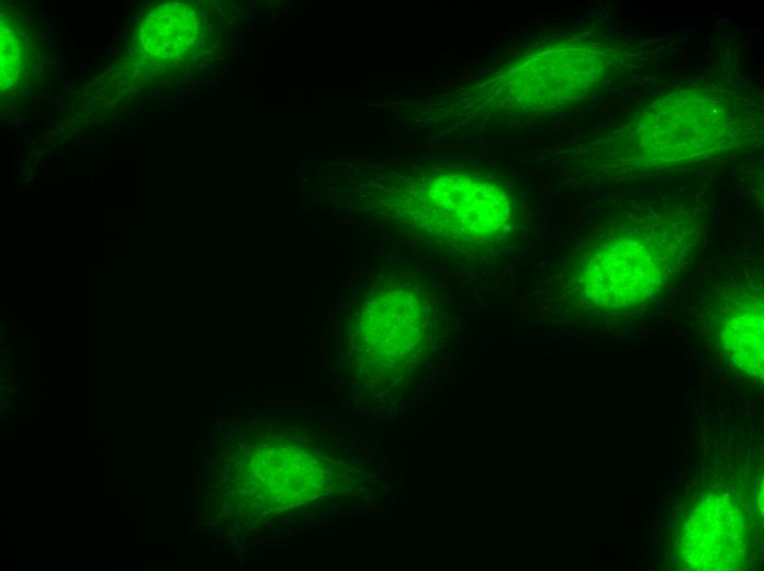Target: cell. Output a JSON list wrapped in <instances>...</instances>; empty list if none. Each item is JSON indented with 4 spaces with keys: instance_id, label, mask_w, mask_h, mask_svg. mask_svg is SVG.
Segmentation results:
<instances>
[{
    "instance_id": "obj_1",
    "label": "cell",
    "mask_w": 764,
    "mask_h": 571,
    "mask_svg": "<svg viewBox=\"0 0 764 571\" xmlns=\"http://www.w3.org/2000/svg\"><path fill=\"white\" fill-rule=\"evenodd\" d=\"M617 59L618 52L608 45L555 46L530 56L513 71L512 94L532 110L564 105L598 87Z\"/></svg>"
},
{
    "instance_id": "obj_2",
    "label": "cell",
    "mask_w": 764,
    "mask_h": 571,
    "mask_svg": "<svg viewBox=\"0 0 764 571\" xmlns=\"http://www.w3.org/2000/svg\"><path fill=\"white\" fill-rule=\"evenodd\" d=\"M676 103V110L659 109L658 116L650 111L636 127L634 144L641 153L654 147L647 156L667 160L699 155L723 144L738 127L735 108L722 92L685 91Z\"/></svg>"
}]
</instances>
